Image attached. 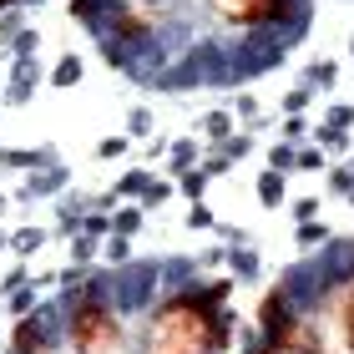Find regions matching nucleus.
I'll return each instance as SVG.
<instances>
[{"instance_id":"obj_3","label":"nucleus","mask_w":354,"mask_h":354,"mask_svg":"<svg viewBox=\"0 0 354 354\" xmlns=\"http://www.w3.org/2000/svg\"><path fill=\"white\" fill-rule=\"evenodd\" d=\"M213 15L233 30H263V26H283L294 15V0H207Z\"/></svg>"},{"instance_id":"obj_7","label":"nucleus","mask_w":354,"mask_h":354,"mask_svg":"<svg viewBox=\"0 0 354 354\" xmlns=\"http://www.w3.org/2000/svg\"><path fill=\"white\" fill-rule=\"evenodd\" d=\"M61 187H66V172H61V167H51V172L36 167V177L26 183V198H41V192H61Z\"/></svg>"},{"instance_id":"obj_19","label":"nucleus","mask_w":354,"mask_h":354,"mask_svg":"<svg viewBox=\"0 0 354 354\" xmlns=\"http://www.w3.org/2000/svg\"><path fill=\"white\" fill-rule=\"evenodd\" d=\"M253 354H319V349H294V344H263V349H253Z\"/></svg>"},{"instance_id":"obj_4","label":"nucleus","mask_w":354,"mask_h":354,"mask_svg":"<svg viewBox=\"0 0 354 354\" xmlns=\"http://www.w3.org/2000/svg\"><path fill=\"white\" fill-rule=\"evenodd\" d=\"M10 354H51V319H46V309L26 314L21 324H15V334H10Z\"/></svg>"},{"instance_id":"obj_25","label":"nucleus","mask_w":354,"mask_h":354,"mask_svg":"<svg viewBox=\"0 0 354 354\" xmlns=\"http://www.w3.org/2000/svg\"><path fill=\"white\" fill-rule=\"evenodd\" d=\"M106 228H111V218H102V213L86 218V233H91V238H96V233H106Z\"/></svg>"},{"instance_id":"obj_20","label":"nucleus","mask_w":354,"mask_h":354,"mask_svg":"<svg viewBox=\"0 0 354 354\" xmlns=\"http://www.w3.org/2000/svg\"><path fill=\"white\" fill-rule=\"evenodd\" d=\"M96 152H102V157H122V152H127V137H106Z\"/></svg>"},{"instance_id":"obj_21","label":"nucleus","mask_w":354,"mask_h":354,"mask_svg":"<svg viewBox=\"0 0 354 354\" xmlns=\"http://www.w3.org/2000/svg\"><path fill=\"white\" fill-rule=\"evenodd\" d=\"M187 223H192V228H207V223H213V213H207L203 203H192V218H187Z\"/></svg>"},{"instance_id":"obj_12","label":"nucleus","mask_w":354,"mask_h":354,"mask_svg":"<svg viewBox=\"0 0 354 354\" xmlns=\"http://www.w3.org/2000/svg\"><path fill=\"white\" fill-rule=\"evenodd\" d=\"M41 243H46V233H41V228H21V233L10 238V248H15V253H36Z\"/></svg>"},{"instance_id":"obj_9","label":"nucleus","mask_w":354,"mask_h":354,"mask_svg":"<svg viewBox=\"0 0 354 354\" xmlns=\"http://www.w3.org/2000/svg\"><path fill=\"white\" fill-rule=\"evenodd\" d=\"M142 218H147V207H117V213H111V233L132 238V233L142 228Z\"/></svg>"},{"instance_id":"obj_13","label":"nucleus","mask_w":354,"mask_h":354,"mask_svg":"<svg viewBox=\"0 0 354 354\" xmlns=\"http://www.w3.org/2000/svg\"><path fill=\"white\" fill-rule=\"evenodd\" d=\"M10 314H15V319L36 314V288H15V294H10Z\"/></svg>"},{"instance_id":"obj_2","label":"nucleus","mask_w":354,"mask_h":354,"mask_svg":"<svg viewBox=\"0 0 354 354\" xmlns=\"http://www.w3.org/2000/svg\"><path fill=\"white\" fill-rule=\"evenodd\" d=\"M66 339L76 354H127V324L117 319L111 299L96 283L66 294Z\"/></svg>"},{"instance_id":"obj_27","label":"nucleus","mask_w":354,"mask_h":354,"mask_svg":"<svg viewBox=\"0 0 354 354\" xmlns=\"http://www.w3.org/2000/svg\"><path fill=\"white\" fill-rule=\"evenodd\" d=\"M6 6H21V0H0V10H6Z\"/></svg>"},{"instance_id":"obj_17","label":"nucleus","mask_w":354,"mask_h":354,"mask_svg":"<svg viewBox=\"0 0 354 354\" xmlns=\"http://www.w3.org/2000/svg\"><path fill=\"white\" fill-rule=\"evenodd\" d=\"M203 177L207 172H183V192H187V198H203Z\"/></svg>"},{"instance_id":"obj_1","label":"nucleus","mask_w":354,"mask_h":354,"mask_svg":"<svg viewBox=\"0 0 354 354\" xmlns=\"http://www.w3.org/2000/svg\"><path fill=\"white\" fill-rule=\"evenodd\" d=\"M218 294L203 288H177L152 304L147 324H142V354H218L228 344V324L218 314Z\"/></svg>"},{"instance_id":"obj_24","label":"nucleus","mask_w":354,"mask_h":354,"mask_svg":"<svg viewBox=\"0 0 354 354\" xmlns=\"http://www.w3.org/2000/svg\"><path fill=\"white\" fill-rule=\"evenodd\" d=\"M132 132H137V137L152 132V117H147V111H132Z\"/></svg>"},{"instance_id":"obj_16","label":"nucleus","mask_w":354,"mask_h":354,"mask_svg":"<svg viewBox=\"0 0 354 354\" xmlns=\"http://www.w3.org/2000/svg\"><path fill=\"white\" fill-rule=\"evenodd\" d=\"M106 259L111 263H127V259H132V248H127V238L117 233V238H111V248H106Z\"/></svg>"},{"instance_id":"obj_29","label":"nucleus","mask_w":354,"mask_h":354,"mask_svg":"<svg viewBox=\"0 0 354 354\" xmlns=\"http://www.w3.org/2000/svg\"><path fill=\"white\" fill-rule=\"evenodd\" d=\"M0 248H6V238H0Z\"/></svg>"},{"instance_id":"obj_14","label":"nucleus","mask_w":354,"mask_h":354,"mask_svg":"<svg viewBox=\"0 0 354 354\" xmlns=\"http://www.w3.org/2000/svg\"><path fill=\"white\" fill-rule=\"evenodd\" d=\"M167 183H147V192H142V207H157V203H167Z\"/></svg>"},{"instance_id":"obj_15","label":"nucleus","mask_w":354,"mask_h":354,"mask_svg":"<svg viewBox=\"0 0 354 354\" xmlns=\"http://www.w3.org/2000/svg\"><path fill=\"white\" fill-rule=\"evenodd\" d=\"M259 192H263V203H279V198H283V183H279V172H268Z\"/></svg>"},{"instance_id":"obj_23","label":"nucleus","mask_w":354,"mask_h":354,"mask_svg":"<svg viewBox=\"0 0 354 354\" xmlns=\"http://www.w3.org/2000/svg\"><path fill=\"white\" fill-rule=\"evenodd\" d=\"M172 162H177V167L192 162V142H177V147H172Z\"/></svg>"},{"instance_id":"obj_26","label":"nucleus","mask_w":354,"mask_h":354,"mask_svg":"<svg viewBox=\"0 0 354 354\" xmlns=\"http://www.w3.org/2000/svg\"><path fill=\"white\" fill-rule=\"evenodd\" d=\"M233 268L238 273H253V253H233Z\"/></svg>"},{"instance_id":"obj_28","label":"nucleus","mask_w":354,"mask_h":354,"mask_svg":"<svg viewBox=\"0 0 354 354\" xmlns=\"http://www.w3.org/2000/svg\"><path fill=\"white\" fill-rule=\"evenodd\" d=\"M0 213H6V198H0Z\"/></svg>"},{"instance_id":"obj_8","label":"nucleus","mask_w":354,"mask_h":354,"mask_svg":"<svg viewBox=\"0 0 354 354\" xmlns=\"http://www.w3.org/2000/svg\"><path fill=\"white\" fill-rule=\"evenodd\" d=\"M102 6H106V0H71V21L76 26H91V30H106Z\"/></svg>"},{"instance_id":"obj_10","label":"nucleus","mask_w":354,"mask_h":354,"mask_svg":"<svg viewBox=\"0 0 354 354\" xmlns=\"http://www.w3.org/2000/svg\"><path fill=\"white\" fill-rule=\"evenodd\" d=\"M82 82V56H61L51 71V86H76Z\"/></svg>"},{"instance_id":"obj_18","label":"nucleus","mask_w":354,"mask_h":354,"mask_svg":"<svg viewBox=\"0 0 354 354\" xmlns=\"http://www.w3.org/2000/svg\"><path fill=\"white\" fill-rule=\"evenodd\" d=\"M10 46H15V56H30V51H36V30H21Z\"/></svg>"},{"instance_id":"obj_5","label":"nucleus","mask_w":354,"mask_h":354,"mask_svg":"<svg viewBox=\"0 0 354 354\" xmlns=\"http://www.w3.org/2000/svg\"><path fill=\"white\" fill-rule=\"evenodd\" d=\"M334 339H339V354H354V283L334 304Z\"/></svg>"},{"instance_id":"obj_6","label":"nucleus","mask_w":354,"mask_h":354,"mask_svg":"<svg viewBox=\"0 0 354 354\" xmlns=\"http://www.w3.org/2000/svg\"><path fill=\"white\" fill-rule=\"evenodd\" d=\"M36 61H30V56H15V82H10V96H6V102L10 106H21L26 102V96H30V86H36Z\"/></svg>"},{"instance_id":"obj_11","label":"nucleus","mask_w":354,"mask_h":354,"mask_svg":"<svg viewBox=\"0 0 354 354\" xmlns=\"http://www.w3.org/2000/svg\"><path fill=\"white\" fill-rule=\"evenodd\" d=\"M147 183H152V172H127L122 183H117V192H111V198H142V192H147Z\"/></svg>"},{"instance_id":"obj_22","label":"nucleus","mask_w":354,"mask_h":354,"mask_svg":"<svg viewBox=\"0 0 354 354\" xmlns=\"http://www.w3.org/2000/svg\"><path fill=\"white\" fill-rule=\"evenodd\" d=\"M207 132H213V137H207V142H218V137H228V117H207Z\"/></svg>"}]
</instances>
